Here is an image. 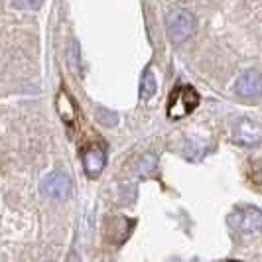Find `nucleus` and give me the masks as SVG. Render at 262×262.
Instances as JSON below:
<instances>
[{"mask_svg":"<svg viewBox=\"0 0 262 262\" xmlns=\"http://www.w3.org/2000/svg\"><path fill=\"white\" fill-rule=\"evenodd\" d=\"M199 105V95L193 87L189 85H182L178 87L170 99V106H168V117L170 118H184L189 113H193Z\"/></svg>","mask_w":262,"mask_h":262,"instance_id":"f03ea898","label":"nucleus"},{"mask_svg":"<svg viewBox=\"0 0 262 262\" xmlns=\"http://www.w3.org/2000/svg\"><path fill=\"white\" fill-rule=\"evenodd\" d=\"M229 262H238V260H229Z\"/></svg>","mask_w":262,"mask_h":262,"instance_id":"2eb2a0df","label":"nucleus"},{"mask_svg":"<svg viewBox=\"0 0 262 262\" xmlns=\"http://www.w3.org/2000/svg\"><path fill=\"white\" fill-rule=\"evenodd\" d=\"M173 262H180V260H173Z\"/></svg>","mask_w":262,"mask_h":262,"instance_id":"dca6fc26","label":"nucleus"},{"mask_svg":"<svg viewBox=\"0 0 262 262\" xmlns=\"http://www.w3.org/2000/svg\"><path fill=\"white\" fill-rule=\"evenodd\" d=\"M227 221L231 225V229H235L236 233L252 235V233H258L262 229V211L258 207H252V205H238L231 211Z\"/></svg>","mask_w":262,"mask_h":262,"instance_id":"f257e3e1","label":"nucleus"},{"mask_svg":"<svg viewBox=\"0 0 262 262\" xmlns=\"http://www.w3.org/2000/svg\"><path fill=\"white\" fill-rule=\"evenodd\" d=\"M71 178L67 176L66 171H50L48 176H43V180L39 182V191L43 197L50 199H57L63 201L71 193Z\"/></svg>","mask_w":262,"mask_h":262,"instance_id":"20e7f679","label":"nucleus"},{"mask_svg":"<svg viewBox=\"0 0 262 262\" xmlns=\"http://www.w3.org/2000/svg\"><path fill=\"white\" fill-rule=\"evenodd\" d=\"M193 16L185 8H173L166 18V30L173 43H182L191 36L193 32Z\"/></svg>","mask_w":262,"mask_h":262,"instance_id":"7ed1b4c3","label":"nucleus"},{"mask_svg":"<svg viewBox=\"0 0 262 262\" xmlns=\"http://www.w3.org/2000/svg\"><path fill=\"white\" fill-rule=\"evenodd\" d=\"M55 106H57V113H59V117H61L63 122H67V124L75 122L77 111H75V105H73V99L66 91H59L57 99H55Z\"/></svg>","mask_w":262,"mask_h":262,"instance_id":"6e6552de","label":"nucleus"},{"mask_svg":"<svg viewBox=\"0 0 262 262\" xmlns=\"http://www.w3.org/2000/svg\"><path fill=\"white\" fill-rule=\"evenodd\" d=\"M105 152L101 148H89L83 154V170L89 178H99L101 171L105 170Z\"/></svg>","mask_w":262,"mask_h":262,"instance_id":"0eeeda50","label":"nucleus"},{"mask_svg":"<svg viewBox=\"0 0 262 262\" xmlns=\"http://www.w3.org/2000/svg\"><path fill=\"white\" fill-rule=\"evenodd\" d=\"M158 91V83L156 77H154V71L148 67L142 73V79H140V99L142 101H150Z\"/></svg>","mask_w":262,"mask_h":262,"instance_id":"1a4fd4ad","label":"nucleus"},{"mask_svg":"<svg viewBox=\"0 0 262 262\" xmlns=\"http://www.w3.org/2000/svg\"><path fill=\"white\" fill-rule=\"evenodd\" d=\"M95 118H97L99 124H103V126H117L118 124V113L111 111V108H103V106H99V108L95 111Z\"/></svg>","mask_w":262,"mask_h":262,"instance_id":"9d476101","label":"nucleus"},{"mask_svg":"<svg viewBox=\"0 0 262 262\" xmlns=\"http://www.w3.org/2000/svg\"><path fill=\"white\" fill-rule=\"evenodd\" d=\"M43 0H12V6L18 10H38Z\"/></svg>","mask_w":262,"mask_h":262,"instance_id":"f8f14e48","label":"nucleus"},{"mask_svg":"<svg viewBox=\"0 0 262 262\" xmlns=\"http://www.w3.org/2000/svg\"><path fill=\"white\" fill-rule=\"evenodd\" d=\"M233 142L241 146H256L262 142V124L250 118H238L233 124Z\"/></svg>","mask_w":262,"mask_h":262,"instance_id":"39448f33","label":"nucleus"},{"mask_svg":"<svg viewBox=\"0 0 262 262\" xmlns=\"http://www.w3.org/2000/svg\"><path fill=\"white\" fill-rule=\"evenodd\" d=\"M185 158H199L201 154H203V146H197V140L195 138H191L189 142H187V148H185Z\"/></svg>","mask_w":262,"mask_h":262,"instance_id":"ddd939ff","label":"nucleus"},{"mask_svg":"<svg viewBox=\"0 0 262 262\" xmlns=\"http://www.w3.org/2000/svg\"><path fill=\"white\" fill-rule=\"evenodd\" d=\"M260 166H262V162H260ZM250 176H252V182H254V184H258L262 187V170H258L256 162L252 164V173H250Z\"/></svg>","mask_w":262,"mask_h":262,"instance_id":"4468645a","label":"nucleus"},{"mask_svg":"<svg viewBox=\"0 0 262 262\" xmlns=\"http://www.w3.org/2000/svg\"><path fill=\"white\" fill-rule=\"evenodd\" d=\"M235 91L238 97H245V99L258 97L262 93V73L256 69H247L241 77L236 79Z\"/></svg>","mask_w":262,"mask_h":262,"instance_id":"423d86ee","label":"nucleus"},{"mask_svg":"<svg viewBox=\"0 0 262 262\" xmlns=\"http://www.w3.org/2000/svg\"><path fill=\"white\" fill-rule=\"evenodd\" d=\"M156 170V158L152 156V154H148L140 160V166H138V176H148V173H152V171Z\"/></svg>","mask_w":262,"mask_h":262,"instance_id":"9b49d317","label":"nucleus"}]
</instances>
